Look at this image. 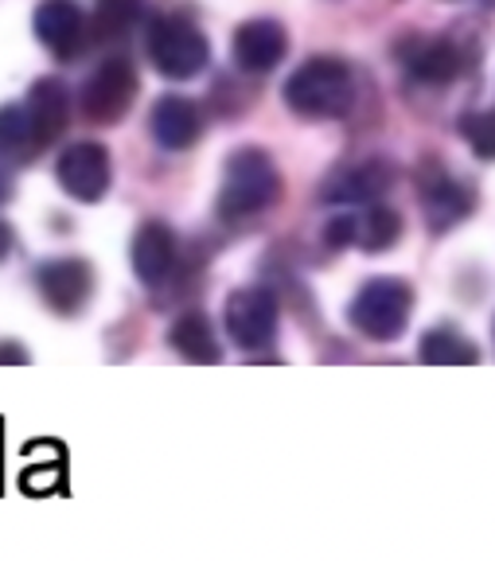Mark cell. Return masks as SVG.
I'll return each mask as SVG.
<instances>
[{"label": "cell", "mask_w": 495, "mask_h": 561, "mask_svg": "<svg viewBox=\"0 0 495 561\" xmlns=\"http://www.w3.org/2000/svg\"><path fill=\"white\" fill-rule=\"evenodd\" d=\"M55 180L74 203H102L114 184V164L110 149L97 140H74L55 160Z\"/></svg>", "instance_id": "cell-7"}, {"label": "cell", "mask_w": 495, "mask_h": 561, "mask_svg": "<svg viewBox=\"0 0 495 561\" xmlns=\"http://www.w3.org/2000/svg\"><path fill=\"white\" fill-rule=\"evenodd\" d=\"M149 129H152V140H157L160 149L184 152V149H192L195 140L204 137V114H199V105H195L192 98L164 94L157 105H152Z\"/></svg>", "instance_id": "cell-14"}, {"label": "cell", "mask_w": 495, "mask_h": 561, "mask_svg": "<svg viewBox=\"0 0 495 561\" xmlns=\"http://www.w3.org/2000/svg\"><path fill=\"white\" fill-rule=\"evenodd\" d=\"M12 192H16V187H12V175L4 172V164H0V207L12 199Z\"/></svg>", "instance_id": "cell-25"}, {"label": "cell", "mask_w": 495, "mask_h": 561, "mask_svg": "<svg viewBox=\"0 0 495 561\" xmlns=\"http://www.w3.org/2000/svg\"><path fill=\"white\" fill-rule=\"evenodd\" d=\"M417 195H422L425 222L434 234H445L457 222H464L476 210V192L464 180H452L437 160H425L422 175H417Z\"/></svg>", "instance_id": "cell-8"}, {"label": "cell", "mask_w": 495, "mask_h": 561, "mask_svg": "<svg viewBox=\"0 0 495 561\" xmlns=\"http://www.w3.org/2000/svg\"><path fill=\"white\" fill-rule=\"evenodd\" d=\"M36 289L55 316H79L94 297V270L82 257H51L36 270Z\"/></svg>", "instance_id": "cell-9"}, {"label": "cell", "mask_w": 495, "mask_h": 561, "mask_svg": "<svg viewBox=\"0 0 495 561\" xmlns=\"http://www.w3.org/2000/svg\"><path fill=\"white\" fill-rule=\"evenodd\" d=\"M149 62L157 67V75L172 82H187L195 75H204V67L211 62V44H207L204 27L195 24L192 16H180V12H164V16H152L149 24Z\"/></svg>", "instance_id": "cell-3"}, {"label": "cell", "mask_w": 495, "mask_h": 561, "mask_svg": "<svg viewBox=\"0 0 495 561\" xmlns=\"http://www.w3.org/2000/svg\"><path fill=\"white\" fill-rule=\"evenodd\" d=\"M169 347L176 351L180 359L199 363V367H211V363L222 359V347H219V340H215L211 316H204V312L176 316V324L169 328Z\"/></svg>", "instance_id": "cell-18"}, {"label": "cell", "mask_w": 495, "mask_h": 561, "mask_svg": "<svg viewBox=\"0 0 495 561\" xmlns=\"http://www.w3.org/2000/svg\"><path fill=\"white\" fill-rule=\"evenodd\" d=\"M281 199V172H277L274 157L266 149H234L222 164V184L215 210L219 219L230 227H242V222L266 215L274 203Z\"/></svg>", "instance_id": "cell-1"}, {"label": "cell", "mask_w": 495, "mask_h": 561, "mask_svg": "<svg viewBox=\"0 0 495 561\" xmlns=\"http://www.w3.org/2000/svg\"><path fill=\"white\" fill-rule=\"evenodd\" d=\"M145 0H94L90 12V44H114L141 24Z\"/></svg>", "instance_id": "cell-20"}, {"label": "cell", "mask_w": 495, "mask_h": 561, "mask_svg": "<svg viewBox=\"0 0 495 561\" xmlns=\"http://www.w3.org/2000/svg\"><path fill=\"white\" fill-rule=\"evenodd\" d=\"M402 238V215L399 210L382 207V203H375V207H367V215L359 219V234H355V242L367 250V254H387V250H394Z\"/></svg>", "instance_id": "cell-21"}, {"label": "cell", "mask_w": 495, "mask_h": 561, "mask_svg": "<svg viewBox=\"0 0 495 561\" xmlns=\"http://www.w3.org/2000/svg\"><path fill=\"white\" fill-rule=\"evenodd\" d=\"M32 32L62 62L79 59L82 47L90 44V20L74 0H44L32 16Z\"/></svg>", "instance_id": "cell-10"}, {"label": "cell", "mask_w": 495, "mask_h": 561, "mask_svg": "<svg viewBox=\"0 0 495 561\" xmlns=\"http://www.w3.org/2000/svg\"><path fill=\"white\" fill-rule=\"evenodd\" d=\"M137 90H141V79H137V67L125 55H110L106 62H97L87 75L79 90V110L90 125H117L137 102Z\"/></svg>", "instance_id": "cell-5"}, {"label": "cell", "mask_w": 495, "mask_h": 561, "mask_svg": "<svg viewBox=\"0 0 495 561\" xmlns=\"http://www.w3.org/2000/svg\"><path fill=\"white\" fill-rule=\"evenodd\" d=\"M277 297L266 285H250V289H234L222 308L227 320V335L234 347L242 351H266L277 335Z\"/></svg>", "instance_id": "cell-6"}, {"label": "cell", "mask_w": 495, "mask_h": 561, "mask_svg": "<svg viewBox=\"0 0 495 561\" xmlns=\"http://www.w3.org/2000/svg\"><path fill=\"white\" fill-rule=\"evenodd\" d=\"M399 168L387 157H367L359 164H347L339 172H332V180L324 184L320 199L324 203H375L394 187Z\"/></svg>", "instance_id": "cell-13"}, {"label": "cell", "mask_w": 495, "mask_h": 561, "mask_svg": "<svg viewBox=\"0 0 495 561\" xmlns=\"http://www.w3.org/2000/svg\"><path fill=\"white\" fill-rule=\"evenodd\" d=\"M289 51V35L277 20H246L234 32V67L246 75H269Z\"/></svg>", "instance_id": "cell-15"}, {"label": "cell", "mask_w": 495, "mask_h": 561, "mask_svg": "<svg viewBox=\"0 0 495 561\" xmlns=\"http://www.w3.org/2000/svg\"><path fill=\"white\" fill-rule=\"evenodd\" d=\"M281 98L301 122H336L355 102V75L336 55H316L292 70Z\"/></svg>", "instance_id": "cell-2"}, {"label": "cell", "mask_w": 495, "mask_h": 561, "mask_svg": "<svg viewBox=\"0 0 495 561\" xmlns=\"http://www.w3.org/2000/svg\"><path fill=\"white\" fill-rule=\"evenodd\" d=\"M12 250H16V230H12L9 222L0 219V265L9 262V257H12Z\"/></svg>", "instance_id": "cell-24"}, {"label": "cell", "mask_w": 495, "mask_h": 561, "mask_svg": "<svg viewBox=\"0 0 495 561\" xmlns=\"http://www.w3.org/2000/svg\"><path fill=\"white\" fill-rule=\"evenodd\" d=\"M417 359L429 363V367H472V363H480V347L464 332L441 324V328H429V332L422 335Z\"/></svg>", "instance_id": "cell-19"}, {"label": "cell", "mask_w": 495, "mask_h": 561, "mask_svg": "<svg viewBox=\"0 0 495 561\" xmlns=\"http://www.w3.org/2000/svg\"><path fill=\"white\" fill-rule=\"evenodd\" d=\"M460 137L469 140V149L480 160H495V110H480V114L460 117Z\"/></svg>", "instance_id": "cell-22"}, {"label": "cell", "mask_w": 495, "mask_h": 561, "mask_svg": "<svg viewBox=\"0 0 495 561\" xmlns=\"http://www.w3.org/2000/svg\"><path fill=\"white\" fill-rule=\"evenodd\" d=\"M129 257H134V273L141 285H149V289H160L164 280L176 273L180 265V238L176 230L169 227V222L160 219H149L141 222V230L134 234V250H129Z\"/></svg>", "instance_id": "cell-12"}, {"label": "cell", "mask_w": 495, "mask_h": 561, "mask_svg": "<svg viewBox=\"0 0 495 561\" xmlns=\"http://www.w3.org/2000/svg\"><path fill=\"white\" fill-rule=\"evenodd\" d=\"M44 149L47 145L39 137L32 114H27V105H0V164H36V157Z\"/></svg>", "instance_id": "cell-16"}, {"label": "cell", "mask_w": 495, "mask_h": 561, "mask_svg": "<svg viewBox=\"0 0 495 561\" xmlns=\"http://www.w3.org/2000/svg\"><path fill=\"white\" fill-rule=\"evenodd\" d=\"M414 312V289L402 277H371L347 305V320L359 335L375 343H394L410 324Z\"/></svg>", "instance_id": "cell-4"}, {"label": "cell", "mask_w": 495, "mask_h": 561, "mask_svg": "<svg viewBox=\"0 0 495 561\" xmlns=\"http://www.w3.org/2000/svg\"><path fill=\"white\" fill-rule=\"evenodd\" d=\"M24 105H27V114H32V122H36L44 145L51 149L55 140L62 137V129H67V122H71V98H67V87H62L59 79H36L32 87H27Z\"/></svg>", "instance_id": "cell-17"}, {"label": "cell", "mask_w": 495, "mask_h": 561, "mask_svg": "<svg viewBox=\"0 0 495 561\" xmlns=\"http://www.w3.org/2000/svg\"><path fill=\"white\" fill-rule=\"evenodd\" d=\"M355 234H359V219H355V215H336V219L327 222L324 242L332 245V250H344V245L355 242Z\"/></svg>", "instance_id": "cell-23"}, {"label": "cell", "mask_w": 495, "mask_h": 561, "mask_svg": "<svg viewBox=\"0 0 495 561\" xmlns=\"http://www.w3.org/2000/svg\"><path fill=\"white\" fill-rule=\"evenodd\" d=\"M484 4H487V9H495V0H484Z\"/></svg>", "instance_id": "cell-26"}, {"label": "cell", "mask_w": 495, "mask_h": 561, "mask_svg": "<svg viewBox=\"0 0 495 561\" xmlns=\"http://www.w3.org/2000/svg\"><path fill=\"white\" fill-rule=\"evenodd\" d=\"M399 59L410 79L425 82V87H449L469 67V55L460 51V44H452V39H425V35L406 39L399 47Z\"/></svg>", "instance_id": "cell-11"}]
</instances>
